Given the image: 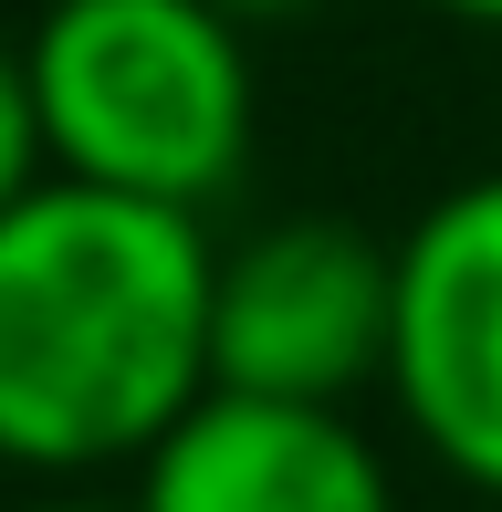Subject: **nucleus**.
Instances as JSON below:
<instances>
[{
    "label": "nucleus",
    "instance_id": "1",
    "mask_svg": "<svg viewBox=\"0 0 502 512\" xmlns=\"http://www.w3.org/2000/svg\"><path fill=\"white\" fill-rule=\"evenodd\" d=\"M210 209L42 178L0 209V460L136 471L210 398Z\"/></svg>",
    "mask_w": 502,
    "mask_h": 512
},
{
    "label": "nucleus",
    "instance_id": "2",
    "mask_svg": "<svg viewBox=\"0 0 502 512\" xmlns=\"http://www.w3.org/2000/svg\"><path fill=\"white\" fill-rule=\"evenodd\" d=\"M32 105L63 178L220 209L251 168V32L220 0H42Z\"/></svg>",
    "mask_w": 502,
    "mask_h": 512
},
{
    "label": "nucleus",
    "instance_id": "3",
    "mask_svg": "<svg viewBox=\"0 0 502 512\" xmlns=\"http://www.w3.org/2000/svg\"><path fill=\"white\" fill-rule=\"evenodd\" d=\"M387 345H398V241L325 220V209L220 241L210 387L356 408L367 387H387Z\"/></svg>",
    "mask_w": 502,
    "mask_h": 512
},
{
    "label": "nucleus",
    "instance_id": "4",
    "mask_svg": "<svg viewBox=\"0 0 502 512\" xmlns=\"http://www.w3.org/2000/svg\"><path fill=\"white\" fill-rule=\"evenodd\" d=\"M387 398L440 481L502 512V168L440 189L408 220Z\"/></svg>",
    "mask_w": 502,
    "mask_h": 512
},
{
    "label": "nucleus",
    "instance_id": "5",
    "mask_svg": "<svg viewBox=\"0 0 502 512\" xmlns=\"http://www.w3.org/2000/svg\"><path fill=\"white\" fill-rule=\"evenodd\" d=\"M136 512H398V471L356 408L210 387L136 460Z\"/></svg>",
    "mask_w": 502,
    "mask_h": 512
},
{
    "label": "nucleus",
    "instance_id": "6",
    "mask_svg": "<svg viewBox=\"0 0 502 512\" xmlns=\"http://www.w3.org/2000/svg\"><path fill=\"white\" fill-rule=\"evenodd\" d=\"M42 178H53V147H42V105H32V42L0 32V209Z\"/></svg>",
    "mask_w": 502,
    "mask_h": 512
},
{
    "label": "nucleus",
    "instance_id": "7",
    "mask_svg": "<svg viewBox=\"0 0 502 512\" xmlns=\"http://www.w3.org/2000/svg\"><path fill=\"white\" fill-rule=\"evenodd\" d=\"M220 11H231L241 32H283V21H304V11H325V0H220Z\"/></svg>",
    "mask_w": 502,
    "mask_h": 512
},
{
    "label": "nucleus",
    "instance_id": "8",
    "mask_svg": "<svg viewBox=\"0 0 502 512\" xmlns=\"http://www.w3.org/2000/svg\"><path fill=\"white\" fill-rule=\"evenodd\" d=\"M21 512H136V492L105 502V492H84V481H63V492H42V502H21Z\"/></svg>",
    "mask_w": 502,
    "mask_h": 512
},
{
    "label": "nucleus",
    "instance_id": "9",
    "mask_svg": "<svg viewBox=\"0 0 502 512\" xmlns=\"http://www.w3.org/2000/svg\"><path fill=\"white\" fill-rule=\"evenodd\" d=\"M429 11H450V21H482V32H502V0H429Z\"/></svg>",
    "mask_w": 502,
    "mask_h": 512
}]
</instances>
